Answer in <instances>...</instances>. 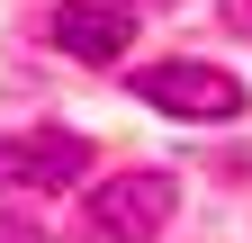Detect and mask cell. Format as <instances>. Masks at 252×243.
Segmentation results:
<instances>
[{
    "mask_svg": "<svg viewBox=\"0 0 252 243\" xmlns=\"http://www.w3.org/2000/svg\"><path fill=\"white\" fill-rule=\"evenodd\" d=\"M171 225V171H117L81 198V243H162Z\"/></svg>",
    "mask_w": 252,
    "mask_h": 243,
    "instance_id": "obj_1",
    "label": "cell"
},
{
    "mask_svg": "<svg viewBox=\"0 0 252 243\" xmlns=\"http://www.w3.org/2000/svg\"><path fill=\"white\" fill-rule=\"evenodd\" d=\"M135 99H153L162 117L207 126V117H243V81L225 63H207V54H171V63H144L135 72Z\"/></svg>",
    "mask_w": 252,
    "mask_h": 243,
    "instance_id": "obj_2",
    "label": "cell"
},
{
    "mask_svg": "<svg viewBox=\"0 0 252 243\" xmlns=\"http://www.w3.org/2000/svg\"><path fill=\"white\" fill-rule=\"evenodd\" d=\"M90 171V144L63 135V126H18L0 135V198H54Z\"/></svg>",
    "mask_w": 252,
    "mask_h": 243,
    "instance_id": "obj_3",
    "label": "cell"
},
{
    "mask_svg": "<svg viewBox=\"0 0 252 243\" xmlns=\"http://www.w3.org/2000/svg\"><path fill=\"white\" fill-rule=\"evenodd\" d=\"M45 36L72 54V63H117L126 45H135V9H99V0H63L45 18Z\"/></svg>",
    "mask_w": 252,
    "mask_h": 243,
    "instance_id": "obj_4",
    "label": "cell"
},
{
    "mask_svg": "<svg viewBox=\"0 0 252 243\" xmlns=\"http://www.w3.org/2000/svg\"><path fill=\"white\" fill-rule=\"evenodd\" d=\"M0 243H36V234H27V225H0Z\"/></svg>",
    "mask_w": 252,
    "mask_h": 243,
    "instance_id": "obj_5",
    "label": "cell"
}]
</instances>
